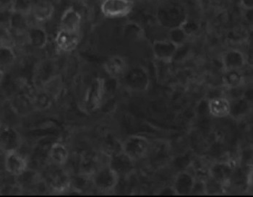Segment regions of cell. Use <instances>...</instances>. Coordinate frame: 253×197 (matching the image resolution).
Returning <instances> with one entry per match:
<instances>
[{
  "instance_id": "f1b7e54d",
  "label": "cell",
  "mask_w": 253,
  "mask_h": 197,
  "mask_svg": "<svg viewBox=\"0 0 253 197\" xmlns=\"http://www.w3.org/2000/svg\"><path fill=\"white\" fill-rule=\"evenodd\" d=\"M156 195L159 196H176L175 191L172 186H167L162 188Z\"/></svg>"
},
{
  "instance_id": "8fae6325",
  "label": "cell",
  "mask_w": 253,
  "mask_h": 197,
  "mask_svg": "<svg viewBox=\"0 0 253 197\" xmlns=\"http://www.w3.org/2000/svg\"><path fill=\"white\" fill-rule=\"evenodd\" d=\"M81 14L74 7H69L64 11L59 20V29L70 32L80 33L81 26Z\"/></svg>"
},
{
  "instance_id": "8992f818",
  "label": "cell",
  "mask_w": 253,
  "mask_h": 197,
  "mask_svg": "<svg viewBox=\"0 0 253 197\" xmlns=\"http://www.w3.org/2000/svg\"><path fill=\"white\" fill-rule=\"evenodd\" d=\"M4 165L7 173L19 177L27 170L28 161L17 149H10L6 150Z\"/></svg>"
},
{
  "instance_id": "5bb4252c",
  "label": "cell",
  "mask_w": 253,
  "mask_h": 197,
  "mask_svg": "<svg viewBox=\"0 0 253 197\" xmlns=\"http://www.w3.org/2000/svg\"><path fill=\"white\" fill-rule=\"evenodd\" d=\"M105 71L112 79H120L126 75L128 70L126 59L120 56H111L104 65Z\"/></svg>"
},
{
  "instance_id": "44dd1931",
  "label": "cell",
  "mask_w": 253,
  "mask_h": 197,
  "mask_svg": "<svg viewBox=\"0 0 253 197\" xmlns=\"http://www.w3.org/2000/svg\"><path fill=\"white\" fill-rule=\"evenodd\" d=\"M8 27L11 32L12 31L18 32V31L29 29L30 26H29L28 15L10 11L8 18Z\"/></svg>"
},
{
  "instance_id": "7a4b0ae2",
  "label": "cell",
  "mask_w": 253,
  "mask_h": 197,
  "mask_svg": "<svg viewBox=\"0 0 253 197\" xmlns=\"http://www.w3.org/2000/svg\"><path fill=\"white\" fill-rule=\"evenodd\" d=\"M120 178L116 172L107 165L93 172L91 182L98 192L109 193L116 189Z\"/></svg>"
},
{
  "instance_id": "2e32d148",
  "label": "cell",
  "mask_w": 253,
  "mask_h": 197,
  "mask_svg": "<svg viewBox=\"0 0 253 197\" xmlns=\"http://www.w3.org/2000/svg\"><path fill=\"white\" fill-rule=\"evenodd\" d=\"M54 4L49 0H37L33 3L31 15L39 23L46 22L54 15Z\"/></svg>"
},
{
  "instance_id": "4fadbf2b",
  "label": "cell",
  "mask_w": 253,
  "mask_h": 197,
  "mask_svg": "<svg viewBox=\"0 0 253 197\" xmlns=\"http://www.w3.org/2000/svg\"><path fill=\"white\" fill-rule=\"evenodd\" d=\"M233 171L232 164L227 162H215L212 164L209 170L210 177L222 186L229 182L233 174Z\"/></svg>"
},
{
  "instance_id": "7c38bea8",
  "label": "cell",
  "mask_w": 253,
  "mask_h": 197,
  "mask_svg": "<svg viewBox=\"0 0 253 197\" xmlns=\"http://www.w3.org/2000/svg\"><path fill=\"white\" fill-rule=\"evenodd\" d=\"M208 111L212 117L222 118L229 117L230 101L224 96H215L208 101Z\"/></svg>"
},
{
  "instance_id": "277c9868",
  "label": "cell",
  "mask_w": 253,
  "mask_h": 197,
  "mask_svg": "<svg viewBox=\"0 0 253 197\" xmlns=\"http://www.w3.org/2000/svg\"><path fill=\"white\" fill-rule=\"evenodd\" d=\"M133 6L131 0H104L101 10L106 18H122L132 12Z\"/></svg>"
},
{
  "instance_id": "4316f807",
  "label": "cell",
  "mask_w": 253,
  "mask_h": 197,
  "mask_svg": "<svg viewBox=\"0 0 253 197\" xmlns=\"http://www.w3.org/2000/svg\"><path fill=\"white\" fill-rule=\"evenodd\" d=\"M12 32L8 26L0 24V46H11Z\"/></svg>"
},
{
  "instance_id": "83f0119b",
  "label": "cell",
  "mask_w": 253,
  "mask_h": 197,
  "mask_svg": "<svg viewBox=\"0 0 253 197\" xmlns=\"http://www.w3.org/2000/svg\"><path fill=\"white\" fill-rule=\"evenodd\" d=\"M221 185L219 183L215 181L213 178H211V181L209 182H205V187H206V195H215L216 192H220L221 190Z\"/></svg>"
},
{
  "instance_id": "6da1fadb",
  "label": "cell",
  "mask_w": 253,
  "mask_h": 197,
  "mask_svg": "<svg viewBox=\"0 0 253 197\" xmlns=\"http://www.w3.org/2000/svg\"><path fill=\"white\" fill-rule=\"evenodd\" d=\"M122 151L134 162L144 158L151 148V143L144 136L133 134L122 142Z\"/></svg>"
},
{
  "instance_id": "7402d4cb",
  "label": "cell",
  "mask_w": 253,
  "mask_h": 197,
  "mask_svg": "<svg viewBox=\"0 0 253 197\" xmlns=\"http://www.w3.org/2000/svg\"><path fill=\"white\" fill-rule=\"evenodd\" d=\"M223 81L228 89L242 87L244 82V77L240 70H227L225 71Z\"/></svg>"
},
{
  "instance_id": "cb8c5ba5",
  "label": "cell",
  "mask_w": 253,
  "mask_h": 197,
  "mask_svg": "<svg viewBox=\"0 0 253 197\" xmlns=\"http://www.w3.org/2000/svg\"><path fill=\"white\" fill-rule=\"evenodd\" d=\"M32 7L33 2L31 0H12L10 11L29 16L31 15Z\"/></svg>"
},
{
  "instance_id": "3957f363",
  "label": "cell",
  "mask_w": 253,
  "mask_h": 197,
  "mask_svg": "<svg viewBox=\"0 0 253 197\" xmlns=\"http://www.w3.org/2000/svg\"><path fill=\"white\" fill-rule=\"evenodd\" d=\"M126 87L131 91L142 93L146 91L150 85V77L146 69L135 67L128 69L123 77Z\"/></svg>"
},
{
  "instance_id": "52a82bcc",
  "label": "cell",
  "mask_w": 253,
  "mask_h": 197,
  "mask_svg": "<svg viewBox=\"0 0 253 197\" xmlns=\"http://www.w3.org/2000/svg\"><path fill=\"white\" fill-rule=\"evenodd\" d=\"M108 165L117 173L120 178L126 177L133 172L135 162L126 156L123 151L109 156Z\"/></svg>"
},
{
  "instance_id": "9c48e42d",
  "label": "cell",
  "mask_w": 253,
  "mask_h": 197,
  "mask_svg": "<svg viewBox=\"0 0 253 197\" xmlns=\"http://www.w3.org/2000/svg\"><path fill=\"white\" fill-rule=\"evenodd\" d=\"M178 48L172 42L167 40H155L153 43L152 51L158 60L164 62H170L177 52Z\"/></svg>"
},
{
  "instance_id": "e0dca14e",
  "label": "cell",
  "mask_w": 253,
  "mask_h": 197,
  "mask_svg": "<svg viewBox=\"0 0 253 197\" xmlns=\"http://www.w3.org/2000/svg\"><path fill=\"white\" fill-rule=\"evenodd\" d=\"M230 112L229 117L235 120H240L247 117L251 110V102L245 97L229 100Z\"/></svg>"
},
{
  "instance_id": "4dcf8cb0",
  "label": "cell",
  "mask_w": 253,
  "mask_h": 197,
  "mask_svg": "<svg viewBox=\"0 0 253 197\" xmlns=\"http://www.w3.org/2000/svg\"><path fill=\"white\" fill-rule=\"evenodd\" d=\"M4 74L1 72H0V84L2 82L3 79H4Z\"/></svg>"
},
{
  "instance_id": "d4e9b609",
  "label": "cell",
  "mask_w": 253,
  "mask_h": 197,
  "mask_svg": "<svg viewBox=\"0 0 253 197\" xmlns=\"http://www.w3.org/2000/svg\"><path fill=\"white\" fill-rule=\"evenodd\" d=\"M125 37L129 39H140L143 34V30L137 23L130 22L126 23L123 29Z\"/></svg>"
},
{
  "instance_id": "9a60e30c",
  "label": "cell",
  "mask_w": 253,
  "mask_h": 197,
  "mask_svg": "<svg viewBox=\"0 0 253 197\" xmlns=\"http://www.w3.org/2000/svg\"><path fill=\"white\" fill-rule=\"evenodd\" d=\"M222 64L225 71L240 70L246 65V57L240 50H228L222 56Z\"/></svg>"
},
{
  "instance_id": "d6986e66",
  "label": "cell",
  "mask_w": 253,
  "mask_h": 197,
  "mask_svg": "<svg viewBox=\"0 0 253 197\" xmlns=\"http://www.w3.org/2000/svg\"><path fill=\"white\" fill-rule=\"evenodd\" d=\"M49 157L53 163L58 166H63L69 159L68 148L61 142H55L49 148Z\"/></svg>"
},
{
  "instance_id": "5b68a950",
  "label": "cell",
  "mask_w": 253,
  "mask_h": 197,
  "mask_svg": "<svg viewBox=\"0 0 253 197\" xmlns=\"http://www.w3.org/2000/svg\"><path fill=\"white\" fill-rule=\"evenodd\" d=\"M105 81L96 79L92 82L85 94L84 107L89 113L96 112L102 103L103 97L105 93Z\"/></svg>"
},
{
  "instance_id": "f546056e",
  "label": "cell",
  "mask_w": 253,
  "mask_h": 197,
  "mask_svg": "<svg viewBox=\"0 0 253 197\" xmlns=\"http://www.w3.org/2000/svg\"><path fill=\"white\" fill-rule=\"evenodd\" d=\"M242 5L246 10H251L253 8V0H240Z\"/></svg>"
},
{
  "instance_id": "603a6c76",
  "label": "cell",
  "mask_w": 253,
  "mask_h": 197,
  "mask_svg": "<svg viewBox=\"0 0 253 197\" xmlns=\"http://www.w3.org/2000/svg\"><path fill=\"white\" fill-rule=\"evenodd\" d=\"M187 38L188 37L187 34L180 26H176L169 29L168 40L174 43L178 48H180L185 44Z\"/></svg>"
},
{
  "instance_id": "30bf717a",
  "label": "cell",
  "mask_w": 253,
  "mask_h": 197,
  "mask_svg": "<svg viewBox=\"0 0 253 197\" xmlns=\"http://www.w3.org/2000/svg\"><path fill=\"white\" fill-rule=\"evenodd\" d=\"M195 178L190 172L182 170L176 174L172 187L175 191L176 196L190 195L194 188Z\"/></svg>"
},
{
  "instance_id": "ac0fdd59",
  "label": "cell",
  "mask_w": 253,
  "mask_h": 197,
  "mask_svg": "<svg viewBox=\"0 0 253 197\" xmlns=\"http://www.w3.org/2000/svg\"><path fill=\"white\" fill-rule=\"evenodd\" d=\"M27 34L29 43L34 48H43L47 44V33L42 26H30L27 31Z\"/></svg>"
},
{
  "instance_id": "ffe728a7",
  "label": "cell",
  "mask_w": 253,
  "mask_h": 197,
  "mask_svg": "<svg viewBox=\"0 0 253 197\" xmlns=\"http://www.w3.org/2000/svg\"><path fill=\"white\" fill-rule=\"evenodd\" d=\"M16 61V54L12 46H0V72L5 73L11 70Z\"/></svg>"
},
{
  "instance_id": "484cf974",
  "label": "cell",
  "mask_w": 253,
  "mask_h": 197,
  "mask_svg": "<svg viewBox=\"0 0 253 197\" xmlns=\"http://www.w3.org/2000/svg\"><path fill=\"white\" fill-rule=\"evenodd\" d=\"M179 26L185 31L188 37L195 35L200 30V25L195 20L188 18H185Z\"/></svg>"
},
{
  "instance_id": "ba28073f",
  "label": "cell",
  "mask_w": 253,
  "mask_h": 197,
  "mask_svg": "<svg viewBox=\"0 0 253 197\" xmlns=\"http://www.w3.org/2000/svg\"><path fill=\"white\" fill-rule=\"evenodd\" d=\"M81 40L80 33L70 32L58 29L54 42L59 51L70 53L76 49Z\"/></svg>"
}]
</instances>
